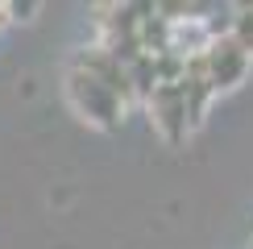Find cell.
Here are the masks:
<instances>
[{
  "mask_svg": "<svg viewBox=\"0 0 253 249\" xmlns=\"http://www.w3.org/2000/svg\"><path fill=\"white\" fill-rule=\"evenodd\" d=\"M62 87H67L71 108H75L87 124H96V129H104V133H112V129L121 124V112H125V108H121V100L112 96V91L104 87L96 75H87L83 67H71Z\"/></svg>",
  "mask_w": 253,
  "mask_h": 249,
  "instance_id": "1",
  "label": "cell"
},
{
  "mask_svg": "<svg viewBox=\"0 0 253 249\" xmlns=\"http://www.w3.org/2000/svg\"><path fill=\"white\" fill-rule=\"evenodd\" d=\"M145 108H150V121H154V129L162 133L170 145H178L191 133V117H187V96H183V87L178 83H158L154 87V96L145 100Z\"/></svg>",
  "mask_w": 253,
  "mask_h": 249,
  "instance_id": "2",
  "label": "cell"
},
{
  "mask_svg": "<svg viewBox=\"0 0 253 249\" xmlns=\"http://www.w3.org/2000/svg\"><path fill=\"white\" fill-rule=\"evenodd\" d=\"M204 67H208V83H212V91H228L237 87L241 79H245L249 71V54L245 50H237L233 38H212V46L204 50Z\"/></svg>",
  "mask_w": 253,
  "mask_h": 249,
  "instance_id": "3",
  "label": "cell"
},
{
  "mask_svg": "<svg viewBox=\"0 0 253 249\" xmlns=\"http://www.w3.org/2000/svg\"><path fill=\"white\" fill-rule=\"evenodd\" d=\"M75 67H83L87 75H96L104 87L121 100V108L137 100V96H133V83H129V67H125V62H117L108 50H100V46H96V50H83V54L75 58Z\"/></svg>",
  "mask_w": 253,
  "mask_h": 249,
  "instance_id": "4",
  "label": "cell"
},
{
  "mask_svg": "<svg viewBox=\"0 0 253 249\" xmlns=\"http://www.w3.org/2000/svg\"><path fill=\"white\" fill-rule=\"evenodd\" d=\"M228 38L237 42V50H245V54L253 58V4L237 8V17H233V29H228Z\"/></svg>",
  "mask_w": 253,
  "mask_h": 249,
  "instance_id": "5",
  "label": "cell"
},
{
  "mask_svg": "<svg viewBox=\"0 0 253 249\" xmlns=\"http://www.w3.org/2000/svg\"><path fill=\"white\" fill-rule=\"evenodd\" d=\"M34 13H38L34 0H8V4H4V21H29Z\"/></svg>",
  "mask_w": 253,
  "mask_h": 249,
  "instance_id": "6",
  "label": "cell"
},
{
  "mask_svg": "<svg viewBox=\"0 0 253 249\" xmlns=\"http://www.w3.org/2000/svg\"><path fill=\"white\" fill-rule=\"evenodd\" d=\"M0 25H4V4H0Z\"/></svg>",
  "mask_w": 253,
  "mask_h": 249,
  "instance_id": "7",
  "label": "cell"
}]
</instances>
